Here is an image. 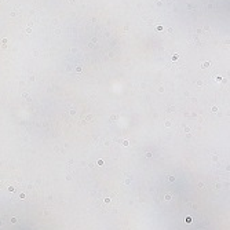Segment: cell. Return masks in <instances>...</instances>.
Segmentation results:
<instances>
[]
</instances>
